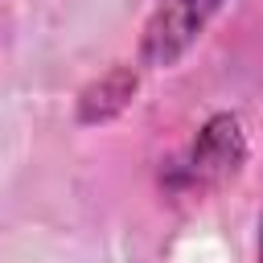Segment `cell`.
I'll list each match as a JSON object with an SVG mask.
<instances>
[{
  "mask_svg": "<svg viewBox=\"0 0 263 263\" xmlns=\"http://www.w3.org/2000/svg\"><path fill=\"white\" fill-rule=\"evenodd\" d=\"M259 263H263V242H259Z\"/></svg>",
  "mask_w": 263,
  "mask_h": 263,
  "instance_id": "3957f363",
  "label": "cell"
},
{
  "mask_svg": "<svg viewBox=\"0 0 263 263\" xmlns=\"http://www.w3.org/2000/svg\"><path fill=\"white\" fill-rule=\"evenodd\" d=\"M214 4L218 0H160L156 16L148 25V37H144V53L152 62H173L193 41V33L205 25Z\"/></svg>",
  "mask_w": 263,
  "mask_h": 263,
  "instance_id": "6da1fadb",
  "label": "cell"
},
{
  "mask_svg": "<svg viewBox=\"0 0 263 263\" xmlns=\"http://www.w3.org/2000/svg\"><path fill=\"white\" fill-rule=\"evenodd\" d=\"M238 152H242V144H238V127H234V119H218V123H210L205 136H201V144H197V152H193V177L234 168Z\"/></svg>",
  "mask_w": 263,
  "mask_h": 263,
  "instance_id": "7a4b0ae2",
  "label": "cell"
}]
</instances>
